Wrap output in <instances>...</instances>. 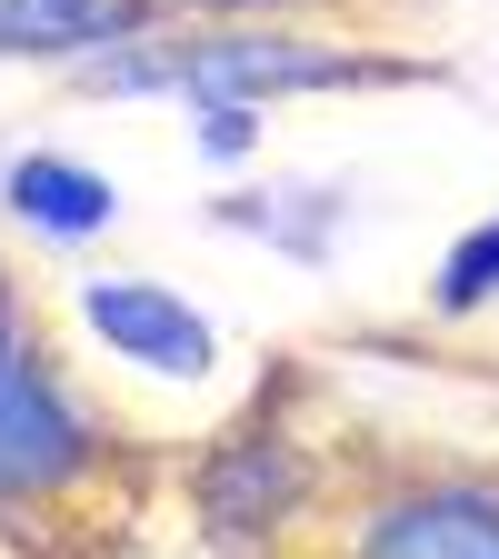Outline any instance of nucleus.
<instances>
[{
	"mask_svg": "<svg viewBox=\"0 0 499 559\" xmlns=\"http://www.w3.org/2000/svg\"><path fill=\"white\" fill-rule=\"evenodd\" d=\"M81 91H110V100H310V91H409L430 81V60H390L370 40H330V31H300V21H151L140 40L100 50L70 70Z\"/></svg>",
	"mask_w": 499,
	"mask_h": 559,
	"instance_id": "obj_1",
	"label": "nucleus"
},
{
	"mask_svg": "<svg viewBox=\"0 0 499 559\" xmlns=\"http://www.w3.org/2000/svg\"><path fill=\"white\" fill-rule=\"evenodd\" d=\"M110 460V419L70 390V370L50 349L0 380V520H31V510H60L81 479H100Z\"/></svg>",
	"mask_w": 499,
	"mask_h": 559,
	"instance_id": "obj_2",
	"label": "nucleus"
},
{
	"mask_svg": "<svg viewBox=\"0 0 499 559\" xmlns=\"http://www.w3.org/2000/svg\"><path fill=\"white\" fill-rule=\"evenodd\" d=\"M70 310H81V330L110 349V360L151 370V380H210L221 370V330L151 270H81L70 280Z\"/></svg>",
	"mask_w": 499,
	"mask_h": 559,
	"instance_id": "obj_3",
	"label": "nucleus"
},
{
	"mask_svg": "<svg viewBox=\"0 0 499 559\" xmlns=\"http://www.w3.org/2000/svg\"><path fill=\"white\" fill-rule=\"evenodd\" d=\"M190 500H200V530L230 539V549H260L300 520L310 500V460L290 430H221L210 460L190 469Z\"/></svg>",
	"mask_w": 499,
	"mask_h": 559,
	"instance_id": "obj_4",
	"label": "nucleus"
},
{
	"mask_svg": "<svg viewBox=\"0 0 499 559\" xmlns=\"http://www.w3.org/2000/svg\"><path fill=\"white\" fill-rule=\"evenodd\" d=\"M349 559H499V489L489 479H409L349 530Z\"/></svg>",
	"mask_w": 499,
	"mask_h": 559,
	"instance_id": "obj_5",
	"label": "nucleus"
},
{
	"mask_svg": "<svg viewBox=\"0 0 499 559\" xmlns=\"http://www.w3.org/2000/svg\"><path fill=\"white\" fill-rule=\"evenodd\" d=\"M161 11L151 0H0V70H81L120 40H140Z\"/></svg>",
	"mask_w": 499,
	"mask_h": 559,
	"instance_id": "obj_6",
	"label": "nucleus"
},
{
	"mask_svg": "<svg viewBox=\"0 0 499 559\" xmlns=\"http://www.w3.org/2000/svg\"><path fill=\"white\" fill-rule=\"evenodd\" d=\"M0 221L31 240H100L120 221V190L60 151H11L0 160Z\"/></svg>",
	"mask_w": 499,
	"mask_h": 559,
	"instance_id": "obj_7",
	"label": "nucleus"
},
{
	"mask_svg": "<svg viewBox=\"0 0 499 559\" xmlns=\"http://www.w3.org/2000/svg\"><path fill=\"white\" fill-rule=\"evenodd\" d=\"M210 221L240 230V240H270L280 260H300V270H320L340 250L349 200L340 190H230V200H210Z\"/></svg>",
	"mask_w": 499,
	"mask_h": 559,
	"instance_id": "obj_8",
	"label": "nucleus"
},
{
	"mask_svg": "<svg viewBox=\"0 0 499 559\" xmlns=\"http://www.w3.org/2000/svg\"><path fill=\"white\" fill-rule=\"evenodd\" d=\"M489 300H499V221L460 230L450 260H440V280H430V310H440V320H470V310H489Z\"/></svg>",
	"mask_w": 499,
	"mask_h": 559,
	"instance_id": "obj_9",
	"label": "nucleus"
},
{
	"mask_svg": "<svg viewBox=\"0 0 499 559\" xmlns=\"http://www.w3.org/2000/svg\"><path fill=\"white\" fill-rule=\"evenodd\" d=\"M260 140H270V130H260L250 100H190V151H200V160H250Z\"/></svg>",
	"mask_w": 499,
	"mask_h": 559,
	"instance_id": "obj_10",
	"label": "nucleus"
},
{
	"mask_svg": "<svg viewBox=\"0 0 499 559\" xmlns=\"http://www.w3.org/2000/svg\"><path fill=\"white\" fill-rule=\"evenodd\" d=\"M40 349V320H31V290L11 280V260H0V380H11L21 360Z\"/></svg>",
	"mask_w": 499,
	"mask_h": 559,
	"instance_id": "obj_11",
	"label": "nucleus"
},
{
	"mask_svg": "<svg viewBox=\"0 0 499 559\" xmlns=\"http://www.w3.org/2000/svg\"><path fill=\"white\" fill-rule=\"evenodd\" d=\"M161 21H290L310 0H151Z\"/></svg>",
	"mask_w": 499,
	"mask_h": 559,
	"instance_id": "obj_12",
	"label": "nucleus"
}]
</instances>
